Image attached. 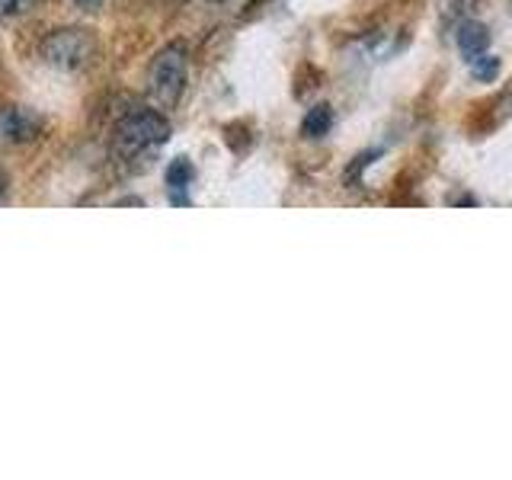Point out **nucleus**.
I'll return each instance as SVG.
<instances>
[{
	"mask_svg": "<svg viewBox=\"0 0 512 480\" xmlns=\"http://www.w3.org/2000/svg\"><path fill=\"white\" fill-rule=\"evenodd\" d=\"M186 77H189V48L183 42H170L167 48H160L157 58L151 61V77H148L151 100L160 109H173L183 100Z\"/></svg>",
	"mask_w": 512,
	"mask_h": 480,
	"instance_id": "f03ea898",
	"label": "nucleus"
},
{
	"mask_svg": "<svg viewBox=\"0 0 512 480\" xmlns=\"http://www.w3.org/2000/svg\"><path fill=\"white\" fill-rule=\"evenodd\" d=\"M42 4V0H0V23H13L20 16L32 13Z\"/></svg>",
	"mask_w": 512,
	"mask_h": 480,
	"instance_id": "6e6552de",
	"label": "nucleus"
},
{
	"mask_svg": "<svg viewBox=\"0 0 512 480\" xmlns=\"http://www.w3.org/2000/svg\"><path fill=\"white\" fill-rule=\"evenodd\" d=\"M189 186H192V164L186 157H176L167 170V192L173 205H189Z\"/></svg>",
	"mask_w": 512,
	"mask_h": 480,
	"instance_id": "423d86ee",
	"label": "nucleus"
},
{
	"mask_svg": "<svg viewBox=\"0 0 512 480\" xmlns=\"http://www.w3.org/2000/svg\"><path fill=\"white\" fill-rule=\"evenodd\" d=\"M42 61L58 71H80L96 58V36L84 26H64L42 39Z\"/></svg>",
	"mask_w": 512,
	"mask_h": 480,
	"instance_id": "7ed1b4c3",
	"label": "nucleus"
},
{
	"mask_svg": "<svg viewBox=\"0 0 512 480\" xmlns=\"http://www.w3.org/2000/svg\"><path fill=\"white\" fill-rule=\"evenodd\" d=\"M167 138H170V122L164 112H154V109L128 112V116L119 119V125L112 128L109 157H112V164L138 170L148 164V157Z\"/></svg>",
	"mask_w": 512,
	"mask_h": 480,
	"instance_id": "f257e3e1",
	"label": "nucleus"
},
{
	"mask_svg": "<svg viewBox=\"0 0 512 480\" xmlns=\"http://www.w3.org/2000/svg\"><path fill=\"white\" fill-rule=\"evenodd\" d=\"M103 4H106V0H74V7L84 10V13H96Z\"/></svg>",
	"mask_w": 512,
	"mask_h": 480,
	"instance_id": "9d476101",
	"label": "nucleus"
},
{
	"mask_svg": "<svg viewBox=\"0 0 512 480\" xmlns=\"http://www.w3.org/2000/svg\"><path fill=\"white\" fill-rule=\"evenodd\" d=\"M330 125H333V109L327 103H320V106L308 109V116H304V122H301V135L304 138H324L330 132Z\"/></svg>",
	"mask_w": 512,
	"mask_h": 480,
	"instance_id": "0eeeda50",
	"label": "nucleus"
},
{
	"mask_svg": "<svg viewBox=\"0 0 512 480\" xmlns=\"http://www.w3.org/2000/svg\"><path fill=\"white\" fill-rule=\"evenodd\" d=\"M7 186H10V180H7V173H4V167H0V205L7 202Z\"/></svg>",
	"mask_w": 512,
	"mask_h": 480,
	"instance_id": "9b49d317",
	"label": "nucleus"
},
{
	"mask_svg": "<svg viewBox=\"0 0 512 480\" xmlns=\"http://www.w3.org/2000/svg\"><path fill=\"white\" fill-rule=\"evenodd\" d=\"M455 42L461 48V55L464 61H474L480 55H487V45H490V29L484 23H477V20H464L458 23V32H455Z\"/></svg>",
	"mask_w": 512,
	"mask_h": 480,
	"instance_id": "39448f33",
	"label": "nucleus"
},
{
	"mask_svg": "<svg viewBox=\"0 0 512 480\" xmlns=\"http://www.w3.org/2000/svg\"><path fill=\"white\" fill-rule=\"evenodd\" d=\"M45 132V119L26 106L0 109V141L4 144H32Z\"/></svg>",
	"mask_w": 512,
	"mask_h": 480,
	"instance_id": "20e7f679",
	"label": "nucleus"
},
{
	"mask_svg": "<svg viewBox=\"0 0 512 480\" xmlns=\"http://www.w3.org/2000/svg\"><path fill=\"white\" fill-rule=\"evenodd\" d=\"M471 74L477 80H493L496 74H500V61L490 58V55H480V58L471 61Z\"/></svg>",
	"mask_w": 512,
	"mask_h": 480,
	"instance_id": "1a4fd4ad",
	"label": "nucleus"
}]
</instances>
